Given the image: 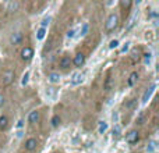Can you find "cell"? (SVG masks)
<instances>
[{"label": "cell", "mask_w": 159, "mask_h": 153, "mask_svg": "<svg viewBox=\"0 0 159 153\" xmlns=\"http://www.w3.org/2000/svg\"><path fill=\"white\" fill-rule=\"evenodd\" d=\"M117 24H119V17H117V14H110L109 18H107V21H106V31L107 32L113 31L117 26Z\"/></svg>", "instance_id": "cell-1"}, {"label": "cell", "mask_w": 159, "mask_h": 153, "mask_svg": "<svg viewBox=\"0 0 159 153\" xmlns=\"http://www.w3.org/2000/svg\"><path fill=\"white\" fill-rule=\"evenodd\" d=\"M138 139H140V135H138V131H135V130L130 131L127 135H126V141H127V143H130V145L137 143Z\"/></svg>", "instance_id": "cell-2"}, {"label": "cell", "mask_w": 159, "mask_h": 153, "mask_svg": "<svg viewBox=\"0 0 159 153\" xmlns=\"http://www.w3.org/2000/svg\"><path fill=\"white\" fill-rule=\"evenodd\" d=\"M32 56H34V49L29 48V46H25V48L21 50V57L22 60H25V61H28V60H31Z\"/></svg>", "instance_id": "cell-3"}, {"label": "cell", "mask_w": 159, "mask_h": 153, "mask_svg": "<svg viewBox=\"0 0 159 153\" xmlns=\"http://www.w3.org/2000/svg\"><path fill=\"white\" fill-rule=\"evenodd\" d=\"M1 78H3V85H10L14 81V73L13 71H6Z\"/></svg>", "instance_id": "cell-4"}, {"label": "cell", "mask_w": 159, "mask_h": 153, "mask_svg": "<svg viewBox=\"0 0 159 153\" xmlns=\"http://www.w3.org/2000/svg\"><path fill=\"white\" fill-rule=\"evenodd\" d=\"M85 61V56L82 53H78V54H75V57L71 60V63H74L75 67H81Z\"/></svg>", "instance_id": "cell-5"}, {"label": "cell", "mask_w": 159, "mask_h": 153, "mask_svg": "<svg viewBox=\"0 0 159 153\" xmlns=\"http://www.w3.org/2000/svg\"><path fill=\"white\" fill-rule=\"evenodd\" d=\"M37 145H38V142H37V139L35 138H29V139H26V142H25V149L26 150H35L37 149Z\"/></svg>", "instance_id": "cell-6"}, {"label": "cell", "mask_w": 159, "mask_h": 153, "mask_svg": "<svg viewBox=\"0 0 159 153\" xmlns=\"http://www.w3.org/2000/svg\"><path fill=\"white\" fill-rule=\"evenodd\" d=\"M21 41H22V33L21 32H14V33L10 36L11 45H18V43H21Z\"/></svg>", "instance_id": "cell-7"}, {"label": "cell", "mask_w": 159, "mask_h": 153, "mask_svg": "<svg viewBox=\"0 0 159 153\" xmlns=\"http://www.w3.org/2000/svg\"><path fill=\"white\" fill-rule=\"evenodd\" d=\"M155 88H156V85H152L151 88H148V89L145 90V93H144V96H143V103H147V102L149 100L151 95L155 92Z\"/></svg>", "instance_id": "cell-8"}, {"label": "cell", "mask_w": 159, "mask_h": 153, "mask_svg": "<svg viewBox=\"0 0 159 153\" xmlns=\"http://www.w3.org/2000/svg\"><path fill=\"white\" fill-rule=\"evenodd\" d=\"M70 64H71V58H70L69 56H64V57L60 60V68H63V70L69 68Z\"/></svg>", "instance_id": "cell-9"}, {"label": "cell", "mask_w": 159, "mask_h": 153, "mask_svg": "<svg viewBox=\"0 0 159 153\" xmlns=\"http://www.w3.org/2000/svg\"><path fill=\"white\" fill-rule=\"evenodd\" d=\"M38 120H39V111H37V110L31 111L29 116H28V121L34 124V122H38Z\"/></svg>", "instance_id": "cell-10"}, {"label": "cell", "mask_w": 159, "mask_h": 153, "mask_svg": "<svg viewBox=\"0 0 159 153\" xmlns=\"http://www.w3.org/2000/svg\"><path fill=\"white\" fill-rule=\"evenodd\" d=\"M84 81V75L82 74H74L73 79H71V85H80Z\"/></svg>", "instance_id": "cell-11"}, {"label": "cell", "mask_w": 159, "mask_h": 153, "mask_svg": "<svg viewBox=\"0 0 159 153\" xmlns=\"http://www.w3.org/2000/svg\"><path fill=\"white\" fill-rule=\"evenodd\" d=\"M137 79H138V73H131L130 74V77H128V81H127V84H128V86H132V85L137 82Z\"/></svg>", "instance_id": "cell-12"}, {"label": "cell", "mask_w": 159, "mask_h": 153, "mask_svg": "<svg viewBox=\"0 0 159 153\" xmlns=\"http://www.w3.org/2000/svg\"><path fill=\"white\" fill-rule=\"evenodd\" d=\"M48 79L52 82V84H56V82H59L60 81V75L57 74V73H52V74H49Z\"/></svg>", "instance_id": "cell-13"}, {"label": "cell", "mask_w": 159, "mask_h": 153, "mask_svg": "<svg viewBox=\"0 0 159 153\" xmlns=\"http://www.w3.org/2000/svg\"><path fill=\"white\" fill-rule=\"evenodd\" d=\"M7 125H9V118H7L6 116H1L0 117V130L7 128Z\"/></svg>", "instance_id": "cell-14"}, {"label": "cell", "mask_w": 159, "mask_h": 153, "mask_svg": "<svg viewBox=\"0 0 159 153\" xmlns=\"http://www.w3.org/2000/svg\"><path fill=\"white\" fill-rule=\"evenodd\" d=\"M18 7H20V4H18L17 1H10L9 6H7V10L9 11H16V10H18Z\"/></svg>", "instance_id": "cell-15"}, {"label": "cell", "mask_w": 159, "mask_h": 153, "mask_svg": "<svg viewBox=\"0 0 159 153\" xmlns=\"http://www.w3.org/2000/svg\"><path fill=\"white\" fill-rule=\"evenodd\" d=\"M99 134H105L106 131H107V122L105 121H99Z\"/></svg>", "instance_id": "cell-16"}, {"label": "cell", "mask_w": 159, "mask_h": 153, "mask_svg": "<svg viewBox=\"0 0 159 153\" xmlns=\"http://www.w3.org/2000/svg\"><path fill=\"white\" fill-rule=\"evenodd\" d=\"M45 35H46V29H45V28H39L37 32V38L39 41H42L43 38H45Z\"/></svg>", "instance_id": "cell-17"}, {"label": "cell", "mask_w": 159, "mask_h": 153, "mask_svg": "<svg viewBox=\"0 0 159 153\" xmlns=\"http://www.w3.org/2000/svg\"><path fill=\"white\" fill-rule=\"evenodd\" d=\"M53 43H54V38H50V41L46 43V46H45V49H43V50H45V52H49V50H52V48L54 46Z\"/></svg>", "instance_id": "cell-18"}, {"label": "cell", "mask_w": 159, "mask_h": 153, "mask_svg": "<svg viewBox=\"0 0 159 153\" xmlns=\"http://www.w3.org/2000/svg\"><path fill=\"white\" fill-rule=\"evenodd\" d=\"M135 18H137V13H134L132 14V17L130 18V21H128V25H127V29H131L132 25L135 24Z\"/></svg>", "instance_id": "cell-19"}, {"label": "cell", "mask_w": 159, "mask_h": 153, "mask_svg": "<svg viewBox=\"0 0 159 153\" xmlns=\"http://www.w3.org/2000/svg\"><path fill=\"white\" fill-rule=\"evenodd\" d=\"M28 79H29V71H26L25 74H24V77H22V79H21V85H22V86H25V85L28 84Z\"/></svg>", "instance_id": "cell-20"}, {"label": "cell", "mask_w": 159, "mask_h": 153, "mask_svg": "<svg viewBox=\"0 0 159 153\" xmlns=\"http://www.w3.org/2000/svg\"><path fill=\"white\" fill-rule=\"evenodd\" d=\"M59 124H60V117H59V116H53L52 117V125H53V127H57Z\"/></svg>", "instance_id": "cell-21"}, {"label": "cell", "mask_w": 159, "mask_h": 153, "mask_svg": "<svg viewBox=\"0 0 159 153\" xmlns=\"http://www.w3.org/2000/svg\"><path fill=\"white\" fill-rule=\"evenodd\" d=\"M155 148H156V142H149V145H148V148H147V150H148V153H152L155 150Z\"/></svg>", "instance_id": "cell-22"}, {"label": "cell", "mask_w": 159, "mask_h": 153, "mask_svg": "<svg viewBox=\"0 0 159 153\" xmlns=\"http://www.w3.org/2000/svg\"><path fill=\"white\" fill-rule=\"evenodd\" d=\"M50 20H52V18H50L49 16H48V17H45V18L42 20V22H41V25H42L41 28H45L46 25H49V22H50Z\"/></svg>", "instance_id": "cell-23"}, {"label": "cell", "mask_w": 159, "mask_h": 153, "mask_svg": "<svg viewBox=\"0 0 159 153\" xmlns=\"http://www.w3.org/2000/svg\"><path fill=\"white\" fill-rule=\"evenodd\" d=\"M134 105H135V99H130L128 103H124V107H126V109H132Z\"/></svg>", "instance_id": "cell-24"}, {"label": "cell", "mask_w": 159, "mask_h": 153, "mask_svg": "<svg viewBox=\"0 0 159 153\" xmlns=\"http://www.w3.org/2000/svg\"><path fill=\"white\" fill-rule=\"evenodd\" d=\"M120 132H122L120 125H115V128H113V135L115 137H120Z\"/></svg>", "instance_id": "cell-25"}, {"label": "cell", "mask_w": 159, "mask_h": 153, "mask_svg": "<svg viewBox=\"0 0 159 153\" xmlns=\"http://www.w3.org/2000/svg\"><path fill=\"white\" fill-rule=\"evenodd\" d=\"M120 6H122L123 9H128V7L131 6V1H130V0H122V1H120Z\"/></svg>", "instance_id": "cell-26"}, {"label": "cell", "mask_w": 159, "mask_h": 153, "mask_svg": "<svg viewBox=\"0 0 159 153\" xmlns=\"http://www.w3.org/2000/svg\"><path fill=\"white\" fill-rule=\"evenodd\" d=\"M88 33V24H84L81 26V36H85Z\"/></svg>", "instance_id": "cell-27"}, {"label": "cell", "mask_w": 159, "mask_h": 153, "mask_svg": "<svg viewBox=\"0 0 159 153\" xmlns=\"http://www.w3.org/2000/svg\"><path fill=\"white\" fill-rule=\"evenodd\" d=\"M112 88V78L109 77V78L106 79V84H105V90H110Z\"/></svg>", "instance_id": "cell-28"}, {"label": "cell", "mask_w": 159, "mask_h": 153, "mask_svg": "<svg viewBox=\"0 0 159 153\" xmlns=\"http://www.w3.org/2000/svg\"><path fill=\"white\" fill-rule=\"evenodd\" d=\"M119 46V41L117 39H113V41H110V43H109V48L110 49H115Z\"/></svg>", "instance_id": "cell-29"}, {"label": "cell", "mask_w": 159, "mask_h": 153, "mask_svg": "<svg viewBox=\"0 0 159 153\" xmlns=\"http://www.w3.org/2000/svg\"><path fill=\"white\" fill-rule=\"evenodd\" d=\"M137 124H138V125L144 124V113H141V114L138 116V118H137Z\"/></svg>", "instance_id": "cell-30"}, {"label": "cell", "mask_w": 159, "mask_h": 153, "mask_svg": "<svg viewBox=\"0 0 159 153\" xmlns=\"http://www.w3.org/2000/svg\"><path fill=\"white\" fill-rule=\"evenodd\" d=\"M75 29H70L69 32H67V38H69V39H71V38H74L75 36Z\"/></svg>", "instance_id": "cell-31"}, {"label": "cell", "mask_w": 159, "mask_h": 153, "mask_svg": "<svg viewBox=\"0 0 159 153\" xmlns=\"http://www.w3.org/2000/svg\"><path fill=\"white\" fill-rule=\"evenodd\" d=\"M54 93H56V89H54V88H49V89L46 90V95L48 96H53Z\"/></svg>", "instance_id": "cell-32"}, {"label": "cell", "mask_w": 159, "mask_h": 153, "mask_svg": "<svg viewBox=\"0 0 159 153\" xmlns=\"http://www.w3.org/2000/svg\"><path fill=\"white\" fill-rule=\"evenodd\" d=\"M144 56H145V64H149V61H151V53H147Z\"/></svg>", "instance_id": "cell-33"}, {"label": "cell", "mask_w": 159, "mask_h": 153, "mask_svg": "<svg viewBox=\"0 0 159 153\" xmlns=\"http://www.w3.org/2000/svg\"><path fill=\"white\" fill-rule=\"evenodd\" d=\"M128 48H130V43H126V46H123V48H122V52L123 53H124V52H127V50H128Z\"/></svg>", "instance_id": "cell-34"}, {"label": "cell", "mask_w": 159, "mask_h": 153, "mask_svg": "<svg viewBox=\"0 0 159 153\" xmlns=\"http://www.w3.org/2000/svg\"><path fill=\"white\" fill-rule=\"evenodd\" d=\"M22 125H24V121L22 120H20V121L17 122V128H22Z\"/></svg>", "instance_id": "cell-35"}, {"label": "cell", "mask_w": 159, "mask_h": 153, "mask_svg": "<svg viewBox=\"0 0 159 153\" xmlns=\"http://www.w3.org/2000/svg\"><path fill=\"white\" fill-rule=\"evenodd\" d=\"M4 105V97H3V95H0V107Z\"/></svg>", "instance_id": "cell-36"}, {"label": "cell", "mask_w": 159, "mask_h": 153, "mask_svg": "<svg viewBox=\"0 0 159 153\" xmlns=\"http://www.w3.org/2000/svg\"><path fill=\"white\" fill-rule=\"evenodd\" d=\"M17 137H18V138L22 137V131H18V132H17Z\"/></svg>", "instance_id": "cell-37"}]
</instances>
